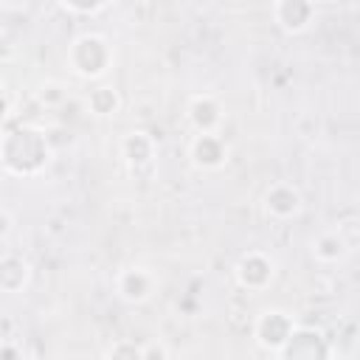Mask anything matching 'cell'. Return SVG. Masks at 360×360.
<instances>
[{"mask_svg": "<svg viewBox=\"0 0 360 360\" xmlns=\"http://www.w3.org/2000/svg\"><path fill=\"white\" fill-rule=\"evenodd\" d=\"M51 160L48 138L34 127H14L0 135V169L14 177H37Z\"/></svg>", "mask_w": 360, "mask_h": 360, "instance_id": "obj_1", "label": "cell"}, {"mask_svg": "<svg viewBox=\"0 0 360 360\" xmlns=\"http://www.w3.org/2000/svg\"><path fill=\"white\" fill-rule=\"evenodd\" d=\"M68 68L79 76V79H101L115 59V51L110 45V39L104 34L96 31H84L79 37H73V42L68 45Z\"/></svg>", "mask_w": 360, "mask_h": 360, "instance_id": "obj_2", "label": "cell"}, {"mask_svg": "<svg viewBox=\"0 0 360 360\" xmlns=\"http://www.w3.org/2000/svg\"><path fill=\"white\" fill-rule=\"evenodd\" d=\"M295 332V321L287 309H278V307H270V309H262L253 321V338L256 343L264 349V352H278L287 338Z\"/></svg>", "mask_w": 360, "mask_h": 360, "instance_id": "obj_3", "label": "cell"}, {"mask_svg": "<svg viewBox=\"0 0 360 360\" xmlns=\"http://www.w3.org/2000/svg\"><path fill=\"white\" fill-rule=\"evenodd\" d=\"M276 360H332V346L323 332L312 326H295L287 343L276 352Z\"/></svg>", "mask_w": 360, "mask_h": 360, "instance_id": "obj_4", "label": "cell"}, {"mask_svg": "<svg viewBox=\"0 0 360 360\" xmlns=\"http://www.w3.org/2000/svg\"><path fill=\"white\" fill-rule=\"evenodd\" d=\"M236 284L248 292H262L273 284L276 278V259L267 256L264 250H248L239 256L236 267H233Z\"/></svg>", "mask_w": 360, "mask_h": 360, "instance_id": "obj_5", "label": "cell"}, {"mask_svg": "<svg viewBox=\"0 0 360 360\" xmlns=\"http://www.w3.org/2000/svg\"><path fill=\"white\" fill-rule=\"evenodd\" d=\"M270 14H273L276 25H278L284 34H292V37H295V34H304V31L315 22L318 8H315V3H309V0H278V3H273Z\"/></svg>", "mask_w": 360, "mask_h": 360, "instance_id": "obj_6", "label": "cell"}, {"mask_svg": "<svg viewBox=\"0 0 360 360\" xmlns=\"http://www.w3.org/2000/svg\"><path fill=\"white\" fill-rule=\"evenodd\" d=\"M188 158L200 172H217L228 163V143L219 132L214 135H194L188 143Z\"/></svg>", "mask_w": 360, "mask_h": 360, "instance_id": "obj_7", "label": "cell"}, {"mask_svg": "<svg viewBox=\"0 0 360 360\" xmlns=\"http://www.w3.org/2000/svg\"><path fill=\"white\" fill-rule=\"evenodd\" d=\"M155 287H158V278L146 267H124L115 276V290H118V295L127 304H143V301H149L155 295Z\"/></svg>", "mask_w": 360, "mask_h": 360, "instance_id": "obj_8", "label": "cell"}, {"mask_svg": "<svg viewBox=\"0 0 360 360\" xmlns=\"http://www.w3.org/2000/svg\"><path fill=\"white\" fill-rule=\"evenodd\" d=\"M186 115H188V124L194 127L197 135H214L222 127V104L211 93L191 96L188 107H186Z\"/></svg>", "mask_w": 360, "mask_h": 360, "instance_id": "obj_9", "label": "cell"}, {"mask_svg": "<svg viewBox=\"0 0 360 360\" xmlns=\"http://www.w3.org/2000/svg\"><path fill=\"white\" fill-rule=\"evenodd\" d=\"M118 152H121L124 163H127L132 172L149 169L152 160H155V138H152L146 129H129V132H124V138L118 141Z\"/></svg>", "mask_w": 360, "mask_h": 360, "instance_id": "obj_10", "label": "cell"}, {"mask_svg": "<svg viewBox=\"0 0 360 360\" xmlns=\"http://www.w3.org/2000/svg\"><path fill=\"white\" fill-rule=\"evenodd\" d=\"M304 208V197L292 183H273L264 191V211L273 219H292Z\"/></svg>", "mask_w": 360, "mask_h": 360, "instance_id": "obj_11", "label": "cell"}, {"mask_svg": "<svg viewBox=\"0 0 360 360\" xmlns=\"http://www.w3.org/2000/svg\"><path fill=\"white\" fill-rule=\"evenodd\" d=\"M349 250H352V239L343 236V228L321 231L312 239V256L321 264H338V262H343L349 256Z\"/></svg>", "mask_w": 360, "mask_h": 360, "instance_id": "obj_12", "label": "cell"}, {"mask_svg": "<svg viewBox=\"0 0 360 360\" xmlns=\"http://www.w3.org/2000/svg\"><path fill=\"white\" fill-rule=\"evenodd\" d=\"M31 281V264L17 256V253H6L0 256V292H20L25 290Z\"/></svg>", "mask_w": 360, "mask_h": 360, "instance_id": "obj_13", "label": "cell"}, {"mask_svg": "<svg viewBox=\"0 0 360 360\" xmlns=\"http://www.w3.org/2000/svg\"><path fill=\"white\" fill-rule=\"evenodd\" d=\"M87 107H90L93 115L107 118V115L118 112L121 96H118V90H112V87H107V84H98V87H93V90L87 93Z\"/></svg>", "mask_w": 360, "mask_h": 360, "instance_id": "obj_14", "label": "cell"}, {"mask_svg": "<svg viewBox=\"0 0 360 360\" xmlns=\"http://www.w3.org/2000/svg\"><path fill=\"white\" fill-rule=\"evenodd\" d=\"M104 360H143V346L135 340H115L104 352Z\"/></svg>", "mask_w": 360, "mask_h": 360, "instance_id": "obj_15", "label": "cell"}, {"mask_svg": "<svg viewBox=\"0 0 360 360\" xmlns=\"http://www.w3.org/2000/svg\"><path fill=\"white\" fill-rule=\"evenodd\" d=\"M110 6H112V3H73V0L59 3V8H62V11H68V14H82V17L101 14V11H107Z\"/></svg>", "mask_w": 360, "mask_h": 360, "instance_id": "obj_16", "label": "cell"}, {"mask_svg": "<svg viewBox=\"0 0 360 360\" xmlns=\"http://www.w3.org/2000/svg\"><path fill=\"white\" fill-rule=\"evenodd\" d=\"M143 360H169V352L163 343H146L143 346Z\"/></svg>", "mask_w": 360, "mask_h": 360, "instance_id": "obj_17", "label": "cell"}, {"mask_svg": "<svg viewBox=\"0 0 360 360\" xmlns=\"http://www.w3.org/2000/svg\"><path fill=\"white\" fill-rule=\"evenodd\" d=\"M0 360H22L17 343H11V340H0Z\"/></svg>", "mask_w": 360, "mask_h": 360, "instance_id": "obj_18", "label": "cell"}, {"mask_svg": "<svg viewBox=\"0 0 360 360\" xmlns=\"http://www.w3.org/2000/svg\"><path fill=\"white\" fill-rule=\"evenodd\" d=\"M11 233V214L0 205V239H6Z\"/></svg>", "mask_w": 360, "mask_h": 360, "instance_id": "obj_19", "label": "cell"}, {"mask_svg": "<svg viewBox=\"0 0 360 360\" xmlns=\"http://www.w3.org/2000/svg\"><path fill=\"white\" fill-rule=\"evenodd\" d=\"M8 115H11V104H8V98L0 93V129L6 127V121H8Z\"/></svg>", "mask_w": 360, "mask_h": 360, "instance_id": "obj_20", "label": "cell"}, {"mask_svg": "<svg viewBox=\"0 0 360 360\" xmlns=\"http://www.w3.org/2000/svg\"><path fill=\"white\" fill-rule=\"evenodd\" d=\"M8 53H11V48H8V42H6V39H0V59H6Z\"/></svg>", "mask_w": 360, "mask_h": 360, "instance_id": "obj_21", "label": "cell"}]
</instances>
